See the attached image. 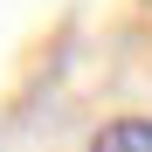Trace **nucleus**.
Here are the masks:
<instances>
[{"mask_svg": "<svg viewBox=\"0 0 152 152\" xmlns=\"http://www.w3.org/2000/svg\"><path fill=\"white\" fill-rule=\"evenodd\" d=\"M90 152H152V118H111L90 138Z\"/></svg>", "mask_w": 152, "mask_h": 152, "instance_id": "f257e3e1", "label": "nucleus"}]
</instances>
